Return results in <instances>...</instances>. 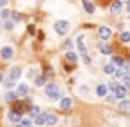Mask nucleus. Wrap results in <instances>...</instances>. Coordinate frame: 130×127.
Returning a JSON list of instances; mask_svg holds the SVG:
<instances>
[{"label": "nucleus", "instance_id": "obj_17", "mask_svg": "<svg viewBox=\"0 0 130 127\" xmlns=\"http://www.w3.org/2000/svg\"><path fill=\"white\" fill-rule=\"evenodd\" d=\"M16 93L22 94V96H25V94L29 93V87H27L25 84H20V85H18V89H16Z\"/></svg>", "mask_w": 130, "mask_h": 127}, {"label": "nucleus", "instance_id": "obj_9", "mask_svg": "<svg viewBox=\"0 0 130 127\" xmlns=\"http://www.w3.org/2000/svg\"><path fill=\"white\" fill-rule=\"evenodd\" d=\"M128 73H130V64H125V66H121V67L116 69V76H125Z\"/></svg>", "mask_w": 130, "mask_h": 127}, {"label": "nucleus", "instance_id": "obj_10", "mask_svg": "<svg viewBox=\"0 0 130 127\" xmlns=\"http://www.w3.org/2000/svg\"><path fill=\"white\" fill-rule=\"evenodd\" d=\"M119 111H121V113H125V115H130V102H128V100H121Z\"/></svg>", "mask_w": 130, "mask_h": 127}, {"label": "nucleus", "instance_id": "obj_37", "mask_svg": "<svg viewBox=\"0 0 130 127\" xmlns=\"http://www.w3.org/2000/svg\"><path fill=\"white\" fill-rule=\"evenodd\" d=\"M125 6H126V11H130V0H126V4H125Z\"/></svg>", "mask_w": 130, "mask_h": 127}, {"label": "nucleus", "instance_id": "obj_11", "mask_svg": "<svg viewBox=\"0 0 130 127\" xmlns=\"http://www.w3.org/2000/svg\"><path fill=\"white\" fill-rule=\"evenodd\" d=\"M60 107H61L63 111H69V109L72 107V100H71V98H61V102H60Z\"/></svg>", "mask_w": 130, "mask_h": 127}, {"label": "nucleus", "instance_id": "obj_15", "mask_svg": "<svg viewBox=\"0 0 130 127\" xmlns=\"http://www.w3.org/2000/svg\"><path fill=\"white\" fill-rule=\"evenodd\" d=\"M78 49H79V53H81V55H85V53H87L85 44H83V35H79V36H78Z\"/></svg>", "mask_w": 130, "mask_h": 127}, {"label": "nucleus", "instance_id": "obj_21", "mask_svg": "<svg viewBox=\"0 0 130 127\" xmlns=\"http://www.w3.org/2000/svg\"><path fill=\"white\" fill-rule=\"evenodd\" d=\"M45 116H47V113H40V115L35 118V122H36L38 125H43V123H45Z\"/></svg>", "mask_w": 130, "mask_h": 127}, {"label": "nucleus", "instance_id": "obj_8", "mask_svg": "<svg viewBox=\"0 0 130 127\" xmlns=\"http://www.w3.org/2000/svg\"><path fill=\"white\" fill-rule=\"evenodd\" d=\"M13 49H11V47L9 45H6V47H2V49H0V56H2V58H6V60H9L11 56H13Z\"/></svg>", "mask_w": 130, "mask_h": 127}, {"label": "nucleus", "instance_id": "obj_4", "mask_svg": "<svg viewBox=\"0 0 130 127\" xmlns=\"http://www.w3.org/2000/svg\"><path fill=\"white\" fill-rule=\"evenodd\" d=\"M13 111L14 113H24V111H29V105L25 102H13Z\"/></svg>", "mask_w": 130, "mask_h": 127}, {"label": "nucleus", "instance_id": "obj_32", "mask_svg": "<svg viewBox=\"0 0 130 127\" xmlns=\"http://www.w3.org/2000/svg\"><path fill=\"white\" fill-rule=\"evenodd\" d=\"M4 26H6V29H13V26H14V22H11V20H7V22H6Z\"/></svg>", "mask_w": 130, "mask_h": 127}, {"label": "nucleus", "instance_id": "obj_34", "mask_svg": "<svg viewBox=\"0 0 130 127\" xmlns=\"http://www.w3.org/2000/svg\"><path fill=\"white\" fill-rule=\"evenodd\" d=\"M81 56H83V62H85V64H90V56H87V53L81 55Z\"/></svg>", "mask_w": 130, "mask_h": 127}, {"label": "nucleus", "instance_id": "obj_3", "mask_svg": "<svg viewBox=\"0 0 130 127\" xmlns=\"http://www.w3.org/2000/svg\"><path fill=\"white\" fill-rule=\"evenodd\" d=\"M45 94L51 100H56V98H60V87L56 84H47L45 85Z\"/></svg>", "mask_w": 130, "mask_h": 127}, {"label": "nucleus", "instance_id": "obj_16", "mask_svg": "<svg viewBox=\"0 0 130 127\" xmlns=\"http://www.w3.org/2000/svg\"><path fill=\"white\" fill-rule=\"evenodd\" d=\"M56 122H58L56 115H49V113H47V116H45V123H49V125H54Z\"/></svg>", "mask_w": 130, "mask_h": 127}, {"label": "nucleus", "instance_id": "obj_2", "mask_svg": "<svg viewBox=\"0 0 130 127\" xmlns=\"http://www.w3.org/2000/svg\"><path fill=\"white\" fill-rule=\"evenodd\" d=\"M69 29H71V24H69L67 20H58V22H54V31H56L58 35H67Z\"/></svg>", "mask_w": 130, "mask_h": 127}, {"label": "nucleus", "instance_id": "obj_5", "mask_svg": "<svg viewBox=\"0 0 130 127\" xmlns=\"http://www.w3.org/2000/svg\"><path fill=\"white\" fill-rule=\"evenodd\" d=\"M98 35H100V38H101V40H108V38H110V35H112V31H110L108 27L101 26L100 29H98Z\"/></svg>", "mask_w": 130, "mask_h": 127}, {"label": "nucleus", "instance_id": "obj_7", "mask_svg": "<svg viewBox=\"0 0 130 127\" xmlns=\"http://www.w3.org/2000/svg\"><path fill=\"white\" fill-rule=\"evenodd\" d=\"M20 74H22V69H20V67H13V69L9 71V80L16 82V80L20 78Z\"/></svg>", "mask_w": 130, "mask_h": 127}, {"label": "nucleus", "instance_id": "obj_31", "mask_svg": "<svg viewBox=\"0 0 130 127\" xmlns=\"http://www.w3.org/2000/svg\"><path fill=\"white\" fill-rule=\"evenodd\" d=\"M63 47H65V49H71V47H72V40H67L63 44Z\"/></svg>", "mask_w": 130, "mask_h": 127}, {"label": "nucleus", "instance_id": "obj_24", "mask_svg": "<svg viewBox=\"0 0 130 127\" xmlns=\"http://www.w3.org/2000/svg\"><path fill=\"white\" fill-rule=\"evenodd\" d=\"M96 2H98V6H101V7H108V6H112L114 0H96Z\"/></svg>", "mask_w": 130, "mask_h": 127}, {"label": "nucleus", "instance_id": "obj_26", "mask_svg": "<svg viewBox=\"0 0 130 127\" xmlns=\"http://www.w3.org/2000/svg\"><path fill=\"white\" fill-rule=\"evenodd\" d=\"M119 40L121 42H130V33L128 31H123V33L119 35Z\"/></svg>", "mask_w": 130, "mask_h": 127}, {"label": "nucleus", "instance_id": "obj_23", "mask_svg": "<svg viewBox=\"0 0 130 127\" xmlns=\"http://www.w3.org/2000/svg\"><path fill=\"white\" fill-rule=\"evenodd\" d=\"M16 94H18V93H13V91H9V93L6 94V100H7V102H16Z\"/></svg>", "mask_w": 130, "mask_h": 127}, {"label": "nucleus", "instance_id": "obj_35", "mask_svg": "<svg viewBox=\"0 0 130 127\" xmlns=\"http://www.w3.org/2000/svg\"><path fill=\"white\" fill-rule=\"evenodd\" d=\"M27 74H29V78H31V76H35V74H36V71H35V69H29Z\"/></svg>", "mask_w": 130, "mask_h": 127}, {"label": "nucleus", "instance_id": "obj_12", "mask_svg": "<svg viewBox=\"0 0 130 127\" xmlns=\"http://www.w3.org/2000/svg\"><path fill=\"white\" fill-rule=\"evenodd\" d=\"M81 2H83V9H85L89 15H92V13H94V4L90 2V0H81Z\"/></svg>", "mask_w": 130, "mask_h": 127}, {"label": "nucleus", "instance_id": "obj_27", "mask_svg": "<svg viewBox=\"0 0 130 127\" xmlns=\"http://www.w3.org/2000/svg\"><path fill=\"white\" fill-rule=\"evenodd\" d=\"M35 84H36L38 87H40V85H43V84H45V76H38L36 80H35Z\"/></svg>", "mask_w": 130, "mask_h": 127}, {"label": "nucleus", "instance_id": "obj_28", "mask_svg": "<svg viewBox=\"0 0 130 127\" xmlns=\"http://www.w3.org/2000/svg\"><path fill=\"white\" fill-rule=\"evenodd\" d=\"M20 125H22V127H31V120L24 118V120H20Z\"/></svg>", "mask_w": 130, "mask_h": 127}, {"label": "nucleus", "instance_id": "obj_14", "mask_svg": "<svg viewBox=\"0 0 130 127\" xmlns=\"http://www.w3.org/2000/svg\"><path fill=\"white\" fill-rule=\"evenodd\" d=\"M107 89H108V85L100 84V85L96 87V94H98V96H105V94H107Z\"/></svg>", "mask_w": 130, "mask_h": 127}, {"label": "nucleus", "instance_id": "obj_13", "mask_svg": "<svg viewBox=\"0 0 130 127\" xmlns=\"http://www.w3.org/2000/svg\"><path fill=\"white\" fill-rule=\"evenodd\" d=\"M112 64H114V66H118V67H121V66H125L126 62H125L123 56H118V55H116V56H112Z\"/></svg>", "mask_w": 130, "mask_h": 127}, {"label": "nucleus", "instance_id": "obj_19", "mask_svg": "<svg viewBox=\"0 0 130 127\" xmlns=\"http://www.w3.org/2000/svg\"><path fill=\"white\" fill-rule=\"evenodd\" d=\"M103 71H105L107 74H112V73H116V66H114V64L110 62V64H107V66L103 67Z\"/></svg>", "mask_w": 130, "mask_h": 127}, {"label": "nucleus", "instance_id": "obj_6", "mask_svg": "<svg viewBox=\"0 0 130 127\" xmlns=\"http://www.w3.org/2000/svg\"><path fill=\"white\" fill-rule=\"evenodd\" d=\"M121 9H123V4L119 2V0H114L112 6H110V13H112V15H119Z\"/></svg>", "mask_w": 130, "mask_h": 127}, {"label": "nucleus", "instance_id": "obj_18", "mask_svg": "<svg viewBox=\"0 0 130 127\" xmlns=\"http://www.w3.org/2000/svg\"><path fill=\"white\" fill-rule=\"evenodd\" d=\"M65 60H67V62H71V64H76V60H78V56H76V53H72V51H69L67 55H65Z\"/></svg>", "mask_w": 130, "mask_h": 127}, {"label": "nucleus", "instance_id": "obj_36", "mask_svg": "<svg viewBox=\"0 0 130 127\" xmlns=\"http://www.w3.org/2000/svg\"><path fill=\"white\" fill-rule=\"evenodd\" d=\"M6 4H7V0H0V7H4Z\"/></svg>", "mask_w": 130, "mask_h": 127}, {"label": "nucleus", "instance_id": "obj_30", "mask_svg": "<svg viewBox=\"0 0 130 127\" xmlns=\"http://www.w3.org/2000/svg\"><path fill=\"white\" fill-rule=\"evenodd\" d=\"M9 17H11V11L4 9V11H2V18H9Z\"/></svg>", "mask_w": 130, "mask_h": 127}, {"label": "nucleus", "instance_id": "obj_22", "mask_svg": "<svg viewBox=\"0 0 130 127\" xmlns=\"http://www.w3.org/2000/svg\"><path fill=\"white\" fill-rule=\"evenodd\" d=\"M100 51H101L103 55H110V53H112V45L105 44V45H101V47H100Z\"/></svg>", "mask_w": 130, "mask_h": 127}, {"label": "nucleus", "instance_id": "obj_1", "mask_svg": "<svg viewBox=\"0 0 130 127\" xmlns=\"http://www.w3.org/2000/svg\"><path fill=\"white\" fill-rule=\"evenodd\" d=\"M108 89L114 91V96H116V98L125 100V96H126V87H125V85H119V84H116V82H112V84L108 85Z\"/></svg>", "mask_w": 130, "mask_h": 127}, {"label": "nucleus", "instance_id": "obj_20", "mask_svg": "<svg viewBox=\"0 0 130 127\" xmlns=\"http://www.w3.org/2000/svg\"><path fill=\"white\" fill-rule=\"evenodd\" d=\"M9 120L11 122H20V113H14V111H9Z\"/></svg>", "mask_w": 130, "mask_h": 127}, {"label": "nucleus", "instance_id": "obj_33", "mask_svg": "<svg viewBox=\"0 0 130 127\" xmlns=\"http://www.w3.org/2000/svg\"><path fill=\"white\" fill-rule=\"evenodd\" d=\"M11 17L14 18V22H18V20L22 18V17H20V15H18V13H11Z\"/></svg>", "mask_w": 130, "mask_h": 127}, {"label": "nucleus", "instance_id": "obj_25", "mask_svg": "<svg viewBox=\"0 0 130 127\" xmlns=\"http://www.w3.org/2000/svg\"><path fill=\"white\" fill-rule=\"evenodd\" d=\"M38 115H40V109H38V107H29V116L36 118Z\"/></svg>", "mask_w": 130, "mask_h": 127}, {"label": "nucleus", "instance_id": "obj_29", "mask_svg": "<svg viewBox=\"0 0 130 127\" xmlns=\"http://www.w3.org/2000/svg\"><path fill=\"white\" fill-rule=\"evenodd\" d=\"M123 80H125V87H130V73L123 76Z\"/></svg>", "mask_w": 130, "mask_h": 127}, {"label": "nucleus", "instance_id": "obj_39", "mask_svg": "<svg viewBox=\"0 0 130 127\" xmlns=\"http://www.w3.org/2000/svg\"><path fill=\"white\" fill-rule=\"evenodd\" d=\"M20 127H22V125H20Z\"/></svg>", "mask_w": 130, "mask_h": 127}, {"label": "nucleus", "instance_id": "obj_38", "mask_svg": "<svg viewBox=\"0 0 130 127\" xmlns=\"http://www.w3.org/2000/svg\"><path fill=\"white\" fill-rule=\"evenodd\" d=\"M0 82H2V74H0Z\"/></svg>", "mask_w": 130, "mask_h": 127}]
</instances>
